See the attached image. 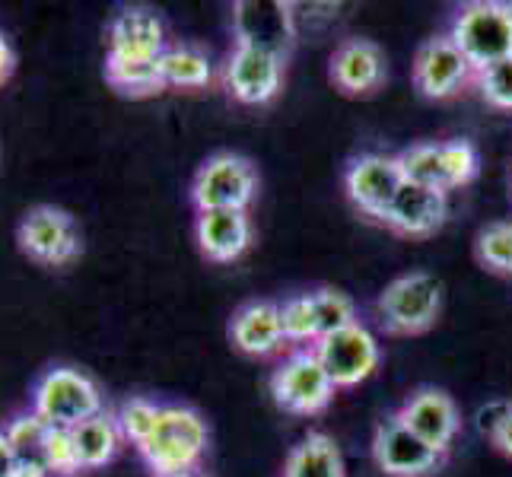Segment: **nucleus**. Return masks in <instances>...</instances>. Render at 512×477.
I'll return each instance as SVG.
<instances>
[{
	"label": "nucleus",
	"mask_w": 512,
	"mask_h": 477,
	"mask_svg": "<svg viewBox=\"0 0 512 477\" xmlns=\"http://www.w3.org/2000/svg\"><path fill=\"white\" fill-rule=\"evenodd\" d=\"M373 462L385 477H433L443 468L446 455H439L395 414L379 420L373 433Z\"/></svg>",
	"instance_id": "nucleus-9"
},
{
	"label": "nucleus",
	"mask_w": 512,
	"mask_h": 477,
	"mask_svg": "<svg viewBox=\"0 0 512 477\" xmlns=\"http://www.w3.org/2000/svg\"><path fill=\"white\" fill-rule=\"evenodd\" d=\"M4 436L20 465H45V439H48V423L39 414H16L4 423Z\"/></svg>",
	"instance_id": "nucleus-25"
},
{
	"label": "nucleus",
	"mask_w": 512,
	"mask_h": 477,
	"mask_svg": "<svg viewBox=\"0 0 512 477\" xmlns=\"http://www.w3.org/2000/svg\"><path fill=\"white\" fill-rule=\"evenodd\" d=\"M280 325H284V338L293 347H315L322 338L319 315H315L312 293H293L280 303Z\"/></svg>",
	"instance_id": "nucleus-26"
},
{
	"label": "nucleus",
	"mask_w": 512,
	"mask_h": 477,
	"mask_svg": "<svg viewBox=\"0 0 512 477\" xmlns=\"http://www.w3.org/2000/svg\"><path fill=\"white\" fill-rule=\"evenodd\" d=\"M478 77L449 35L427 39L414 55V86L427 99H452Z\"/></svg>",
	"instance_id": "nucleus-14"
},
{
	"label": "nucleus",
	"mask_w": 512,
	"mask_h": 477,
	"mask_svg": "<svg viewBox=\"0 0 512 477\" xmlns=\"http://www.w3.org/2000/svg\"><path fill=\"white\" fill-rule=\"evenodd\" d=\"M315 353H319V360L325 366V373L331 376L334 388H353L366 382L382 363L379 338L363 322L350 325L344 331L325 334V338L315 344Z\"/></svg>",
	"instance_id": "nucleus-10"
},
{
	"label": "nucleus",
	"mask_w": 512,
	"mask_h": 477,
	"mask_svg": "<svg viewBox=\"0 0 512 477\" xmlns=\"http://www.w3.org/2000/svg\"><path fill=\"white\" fill-rule=\"evenodd\" d=\"M284 64L287 61L271 55V51L233 45L223 64V86L242 105H264L284 86Z\"/></svg>",
	"instance_id": "nucleus-12"
},
{
	"label": "nucleus",
	"mask_w": 512,
	"mask_h": 477,
	"mask_svg": "<svg viewBox=\"0 0 512 477\" xmlns=\"http://www.w3.org/2000/svg\"><path fill=\"white\" fill-rule=\"evenodd\" d=\"M166 48L169 45H166L163 20H160V13H153L150 7H121L112 16L109 55L156 61Z\"/></svg>",
	"instance_id": "nucleus-19"
},
{
	"label": "nucleus",
	"mask_w": 512,
	"mask_h": 477,
	"mask_svg": "<svg viewBox=\"0 0 512 477\" xmlns=\"http://www.w3.org/2000/svg\"><path fill=\"white\" fill-rule=\"evenodd\" d=\"M478 93L487 105L500 112H512V58L493 64L487 70H478Z\"/></svg>",
	"instance_id": "nucleus-30"
},
{
	"label": "nucleus",
	"mask_w": 512,
	"mask_h": 477,
	"mask_svg": "<svg viewBox=\"0 0 512 477\" xmlns=\"http://www.w3.org/2000/svg\"><path fill=\"white\" fill-rule=\"evenodd\" d=\"M70 433H74V449H77L80 471H93V468L109 465L112 458L118 455L121 443H125V439H121V430H118V420L109 411L83 420L80 427H74Z\"/></svg>",
	"instance_id": "nucleus-22"
},
{
	"label": "nucleus",
	"mask_w": 512,
	"mask_h": 477,
	"mask_svg": "<svg viewBox=\"0 0 512 477\" xmlns=\"http://www.w3.org/2000/svg\"><path fill=\"white\" fill-rule=\"evenodd\" d=\"M194 239L207 261L229 264L245 255L252 245L249 210H204L194 220Z\"/></svg>",
	"instance_id": "nucleus-20"
},
{
	"label": "nucleus",
	"mask_w": 512,
	"mask_h": 477,
	"mask_svg": "<svg viewBox=\"0 0 512 477\" xmlns=\"http://www.w3.org/2000/svg\"><path fill=\"white\" fill-rule=\"evenodd\" d=\"M312 299H315V315H319V331L322 338L325 334H334V331H344L350 325H357V306H353V299L341 290H331V287H322V290H312ZM319 338V341H322Z\"/></svg>",
	"instance_id": "nucleus-29"
},
{
	"label": "nucleus",
	"mask_w": 512,
	"mask_h": 477,
	"mask_svg": "<svg viewBox=\"0 0 512 477\" xmlns=\"http://www.w3.org/2000/svg\"><path fill=\"white\" fill-rule=\"evenodd\" d=\"M105 80H109L115 93L131 96V99H147L166 90L163 74H160V58L140 61V58H121L105 51Z\"/></svg>",
	"instance_id": "nucleus-23"
},
{
	"label": "nucleus",
	"mask_w": 512,
	"mask_h": 477,
	"mask_svg": "<svg viewBox=\"0 0 512 477\" xmlns=\"http://www.w3.org/2000/svg\"><path fill=\"white\" fill-rule=\"evenodd\" d=\"M179 477H204V474H198V471H191V474H179Z\"/></svg>",
	"instance_id": "nucleus-36"
},
{
	"label": "nucleus",
	"mask_w": 512,
	"mask_h": 477,
	"mask_svg": "<svg viewBox=\"0 0 512 477\" xmlns=\"http://www.w3.org/2000/svg\"><path fill=\"white\" fill-rule=\"evenodd\" d=\"M328 77L334 83V90H341L344 96H353V99L379 93L385 77H388L382 48L373 39L350 35V39H344L338 48L331 51Z\"/></svg>",
	"instance_id": "nucleus-16"
},
{
	"label": "nucleus",
	"mask_w": 512,
	"mask_h": 477,
	"mask_svg": "<svg viewBox=\"0 0 512 477\" xmlns=\"http://www.w3.org/2000/svg\"><path fill=\"white\" fill-rule=\"evenodd\" d=\"M45 465L55 477H74L80 474L77 449H74V433L64 427H48L45 439Z\"/></svg>",
	"instance_id": "nucleus-31"
},
{
	"label": "nucleus",
	"mask_w": 512,
	"mask_h": 477,
	"mask_svg": "<svg viewBox=\"0 0 512 477\" xmlns=\"http://www.w3.org/2000/svg\"><path fill=\"white\" fill-rule=\"evenodd\" d=\"M105 411L102 392L93 376L74 366H51L32 385V414H39L48 427L74 430L83 420Z\"/></svg>",
	"instance_id": "nucleus-4"
},
{
	"label": "nucleus",
	"mask_w": 512,
	"mask_h": 477,
	"mask_svg": "<svg viewBox=\"0 0 512 477\" xmlns=\"http://www.w3.org/2000/svg\"><path fill=\"white\" fill-rule=\"evenodd\" d=\"M160 414H163V404L147 398V395H131V398H125V401H121V408L115 411L121 439H125V443H131L134 449H140L150 439V433L156 430V423H160Z\"/></svg>",
	"instance_id": "nucleus-27"
},
{
	"label": "nucleus",
	"mask_w": 512,
	"mask_h": 477,
	"mask_svg": "<svg viewBox=\"0 0 512 477\" xmlns=\"http://www.w3.org/2000/svg\"><path fill=\"white\" fill-rule=\"evenodd\" d=\"M373 309L385 334H395V338L423 334L443 312V284L430 271H408L376 296Z\"/></svg>",
	"instance_id": "nucleus-3"
},
{
	"label": "nucleus",
	"mask_w": 512,
	"mask_h": 477,
	"mask_svg": "<svg viewBox=\"0 0 512 477\" xmlns=\"http://www.w3.org/2000/svg\"><path fill=\"white\" fill-rule=\"evenodd\" d=\"M284 477H347L341 446L328 433L312 430L290 449Z\"/></svg>",
	"instance_id": "nucleus-21"
},
{
	"label": "nucleus",
	"mask_w": 512,
	"mask_h": 477,
	"mask_svg": "<svg viewBox=\"0 0 512 477\" xmlns=\"http://www.w3.org/2000/svg\"><path fill=\"white\" fill-rule=\"evenodd\" d=\"M404 185V172L398 156L385 153H360L353 156L344 169V191L353 201V207H360L366 217L382 220L385 207L392 204L398 188Z\"/></svg>",
	"instance_id": "nucleus-13"
},
{
	"label": "nucleus",
	"mask_w": 512,
	"mask_h": 477,
	"mask_svg": "<svg viewBox=\"0 0 512 477\" xmlns=\"http://www.w3.org/2000/svg\"><path fill=\"white\" fill-rule=\"evenodd\" d=\"M16 245L29 261L45 264V268H64L83 252L74 217L55 204H35L26 210L16 226Z\"/></svg>",
	"instance_id": "nucleus-8"
},
{
	"label": "nucleus",
	"mask_w": 512,
	"mask_h": 477,
	"mask_svg": "<svg viewBox=\"0 0 512 477\" xmlns=\"http://www.w3.org/2000/svg\"><path fill=\"white\" fill-rule=\"evenodd\" d=\"M258 198V172L252 159L239 153L207 156L191 182V204L204 210H249Z\"/></svg>",
	"instance_id": "nucleus-7"
},
{
	"label": "nucleus",
	"mask_w": 512,
	"mask_h": 477,
	"mask_svg": "<svg viewBox=\"0 0 512 477\" xmlns=\"http://www.w3.org/2000/svg\"><path fill=\"white\" fill-rule=\"evenodd\" d=\"M474 255L490 274L512 277V220L487 223L474 239Z\"/></svg>",
	"instance_id": "nucleus-28"
},
{
	"label": "nucleus",
	"mask_w": 512,
	"mask_h": 477,
	"mask_svg": "<svg viewBox=\"0 0 512 477\" xmlns=\"http://www.w3.org/2000/svg\"><path fill=\"white\" fill-rule=\"evenodd\" d=\"M446 217H449V194L446 191H436V188L404 179V185L398 188L392 204L385 207L379 223H385L398 236L423 239V236H433L436 229H443Z\"/></svg>",
	"instance_id": "nucleus-17"
},
{
	"label": "nucleus",
	"mask_w": 512,
	"mask_h": 477,
	"mask_svg": "<svg viewBox=\"0 0 512 477\" xmlns=\"http://www.w3.org/2000/svg\"><path fill=\"white\" fill-rule=\"evenodd\" d=\"M160 74L166 90H204L214 80V64L201 48L172 45L160 55Z\"/></svg>",
	"instance_id": "nucleus-24"
},
{
	"label": "nucleus",
	"mask_w": 512,
	"mask_h": 477,
	"mask_svg": "<svg viewBox=\"0 0 512 477\" xmlns=\"http://www.w3.org/2000/svg\"><path fill=\"white\" fill-rule=\"evenodd\" d=\"M490 446H493V449H497L500 455L512 458V408H509L506 420L500 423V430H497V433H493V439H490Z\"/></svg>",
	"instance_id": "nucleus-33"
},
{
	"label": "nucleus",
	"mask_w": 512,
	"mask_h": 477,
	"mask_svg": "<svg viewBox=\"0 0 512 477\" xmlns=\"http://www.w3.org/2000/svg\"><path fill=\"white\" fill-rule=\"evenodd\" d=\"M446 35L468 58L474 74L500 64L512 58V4H503V0L462 4L455 10Z\"/></svg>",
	"instance_id": "nucleus-2"
},
{
	"label": "nucleus",
	"mask_w": 512,
	"mask_h": 477,
	"mask_svg": "<svg viewBox=\"0 0 512 477\" xmlns=\"http://www.w3.org/2000/svg\"><path fill=\"white\" fill-rule=\"evenodd\" d=\"M509 408H512V401H487V404H481L478 417H474V423H478V433L493 439V433H497L500 423L506 420Z\"/></svg>",
	"instance_id": "nucleus-32"
},
{
	"label": "nucleus",
	"mask_w": 512,
	"mask_h": 477,
	"mask_svg": "<svg viewBox=\"0 0 512 477\" xmlns=\"http://www.w3.org/2000/svg\"><path fill=\"white\" fill-rule=\"evenodd\" d=\"M401 172L408 182L436 191H455L468 185L481 169L478 150L468 140H423L398 153Z\"/></svg>",
	"instance_id": "nucleus-6"
},
{
	"label": "nucleus",
	"mask_w": 512,
	"mask_h": 477,
	"mask_svg": "<svg viewBox=\"0 0 512 477\" xmlns=\"http://www.w3.org/2000/svg\"><path fill=\"white\" fill-rule=\"evenodd\" d=\"M233 35L236 45L271 51V55L287 61L299 39L293 4H284V0H239V4H233Z\"/></svg>",
	"instance_id": "nucleus-11"
},
{
	"label": "nucleus",
	"mask_w": 512,
	"mask_h": 477,
	"mask_svg": "<svg viewBox=\"0 0 512 477\" xmlns=\"http://www.w3.org/2000/svg\"><path fill=\"white\" fill-rule=\"evenodd\" d=\"M229 341L245 357H274L287 344L284 325H280V303L271 299H252L229 318Z\"/></svg>",
	"instance_id": "nucleus-18"
},
{
	"label": "nucleus",
	"mask_w": 512,
	"mask_h": 477,
	"mask_svg": "<svg viewBox=\"0 0 512 477\" xmlns=\"http://www.w3.org/2000/svg\"><path fill=\"white\" fill-rule=\"evenodd\" d=\"M207 423L188 404H163V414L150 439L137 449L153 477H179L198 471L207 452Z\"/></svg>",
	"instance_id": "nucleus-1"
},
{
	"label": "nucleus",
	"mask_w": 512,
	"mask_h": 477,
	"mask_svg": "<svg viewBox=\"0 0 512 477\" xmlns=\"http://www.w3.org/2000/svg\"><path fill=\"white\" fill-rule=\"evenodd\" d=\"M13 67H16V55H13V48L7 42V35L0 32V86H4L13 74Z\"/></svg>",
	"instance_id": "nucleus-34"
},
{
	"label": "nucleus",
	"mask_w": 512,
	"mask_h": 477,
	"mask_svg": "<svg viewBox=\"0 0 512 477\" xmlns=\"http://www.w3.org/2000/svg\"><path fill=\"white\" fill-rule=\"evenodd\" d=\"M398 417L408 423L423 443L433 446L439 455H446L458 439V433H462V414H458V404L452 401L449 392L433 388V385L414 388L398 408Z\"/></svg>",
	"instance_id": "nucleus-15"
},
{
	"label": "nucleus",
	"mask_w": 512,
	"mask_h": 477,
	"mask_svg": "<svg viewBox=\"0 0 512 477\" xmlns=\"http://www.w3.org/2000/svg\"><path fill=\"white\" fill-rule=\"evenodd\" d=\"M13 471H16V455L7 443L4 430H0V477H13Z\"/></svg>",
	"instance_id": "nucleus-35"
},
{
	"label": "nucleus",
	"mask_w": 512,
	"mask_h": 477,
	"mask_svg": "<svg viewBox=\"0 0 512 477\" xmlns=\"http://www.w3.org/2000/svg\"><path fill=\"white\" fill-rule=\"evenodd\" d=\"M271 398L280 411L296 417H315L334 401V382L325 373L315 347H293L271 373Z\"/></svg>",
	"instance_id": "nucleus-5"
}]
</instances>
